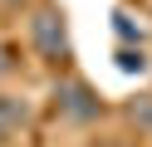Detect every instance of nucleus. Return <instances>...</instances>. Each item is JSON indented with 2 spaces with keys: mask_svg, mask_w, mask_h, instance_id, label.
<instances>
[{
  "mask_svg": "<svg viewBox=\"0 0 152 147\" xmlns=\"http://www.w3.org/2000/svg\"><path fill=\"white\" fill-rule=\"evenodd\" d=\"M30 39H34V49H39L44 59H59L64 49H69V39H64V15L59 10H39V15L30 20Z\"/></svg>",
  "mask_w": 152,
  "mask_h": 147,
  "instance_id": "1",
  "label": "nucleus"
},
{
  "mask_svg": "<svg viewBox=\"0 0 152 147\" xmlns=\"http://www.w3.org/2000/svg\"><path fill=\"white\" fill-rule=\"evenodd\" d=\"M59 108L74 118V123H88V118H98L103 103H98V98H93L83 83H64V88H59Z\"/></svg>",
  "mask_w": 152,
  "mask_h": 147,
  "instance_id": "2",
  "label": "nucleus"
},
{
  "mask_svg": "<svg viewBox=\"0 0 152 147\" xmlns=\"http://www.w3.org/2000/svg\"><path fill=\"white\" fill-rule=\"evenodd\" d=\"M25 123V103L20 98H10V93H0V142L5 137H15V127Z\"/></svg>",
  "mask_w": 152,
  "mask_h": 147,
  "instance_id": "3",
  "label": "nucleus"
},
{
  "mask_svg": "<svg viewBox=\"0 0 152 147\" xmlns=\"http://www.w3.org/2000/svg\"><path fill=\"white\" fill-rule=\"evenodd\" d=\"M118 69H128V74L137 69L142 74V69H147V54H142V49H118Z\"/></svg>",
  "mask_w": 152,
  "mask_h": 147,
  "instance_id": "4",
  "label": "nucleus"
},
{
  "mask_svg": "<svg viewBox=\"0 0 152 147\" xmlns=\"http://www.w3.org/2000/svg\"><path fill=\"white\" fill-rule=\"evenodd\" d=\"M132 118H137V123H147V127H152V98H142V103H132Z\"/></svg>",
  "mask_w": 152,
  "mask_h": 147,
  "instance_id": "5",
  "label": "nucleus"
},
{
  "mask_svg": "<svg viewBox=\"0 0 152 147\" xmlns=\"http://www.w3.org/2000/svg\"><path fill=\"white\" fill-rule=\"evenodd\" d=\"M0 74H10V54H5V49H0Z\"/></svg>",
  "mask_w": 152,
  "mask_h": 147,
  "instance_id": "6",
  "label": "nucleus"
},
{
  "mask_svg": "<svg viewBox=\"0 0 152 147\" xmlns=\"http://www.w3.org/2000/svg\"><path fill=\"white\" fill-rule=\"evenodd\" d=\"M93 147H118V142H93Z\"/></svg>",
  "mask_w": 152,
  "mask_h": 147,
  "instance_id": "7",
  "label": "nucleus"
}]
</instances>
